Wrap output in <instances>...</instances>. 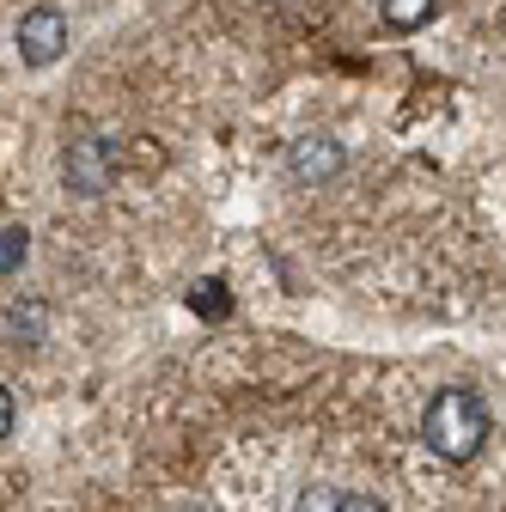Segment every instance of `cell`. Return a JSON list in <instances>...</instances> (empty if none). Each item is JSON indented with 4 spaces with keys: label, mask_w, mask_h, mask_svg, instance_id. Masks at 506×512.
<instances>
[{
    "label": "cell",
    "mask_w": 506,
    "mask_h": 512,
    "mask_svg": "<svg viewBox=\"0 0 506 512\" xmlns=\"http://www.w3.org/2000/svg\"><path fill=\"white\" fill-rule=\"evenodd\" d=\"M13 43H19V61H25V68H55V61L68 55V13H61V7H31V13L19 19Z\"/></svg>",
    "instance_id": "3957f363"
},
{
    "label": "cell",
    "mask_w": 506,
    "mask_h": 512,
    "mask_svg": "<svg viewBox=\"0 0 506 512\" xmlns=\"http://www.w3.org/2000/svg\"><path fill=\"white\" fill-rule=\"evenodd\" d=\"M13 421H19V409H13V391H7V384H0V445H7Z\"/></svg>",
    "instance_id": "9c48e42d"
},
{
    "label": "cell",
    "mask_w": 506,
    "mask_h": 512,
    "mask_svg": "<svg viewBox=\"0 0 506 512\" xmlns=\"http://www.w3.org/2000/svg\"><path fill=\"white\" fill-rule=\"evenodd\" d=\"M336 512H391L385 500H378V494H342V506Z\"/></svg>",
    "instance_id": "ba28073f"
},
{
    "label": "cell",
    "mask_w": 506,
    "mask_h": 512,
    "mask_svg": "<svg viewBox=\"0 0 506 512\" xmlns=\"http://www.w3.org/2000/svg\"><path fill=\"white\" fill-rule=\"evenodd\" d=\"M336 506H342V494H336L330 482H305V488H299V506H293V512H336Z\"/></svg>",
    "instance_id": "52a82bcc"
},
{
    "label": "cell",
    "mask_w": 506,
    "mask_h": 512,
    "mask_svg": "<svg viewBox=\"0 0 506 512\" xmlns=\"http://www.w3.org/2000/svg\"><path fill=\"white\" fill-rule=\"evenodd\" d=\"M25 256H31V232L25 226H7V232H0V275H19Z\"/></svg>",
    "instance_id": "8992f818"
},
{
    "label": "cell",
    "mask_w": 506,
    "mask_h": 512,
    "mask_svg": "<svg viewBox=\"0 0 506 512\" xmlns=\"http://www.w3.org/2000/svg\"><path fill=\"white\" fill-rule=\"evenodd\" d=\"M61 183H68V196L80 202H98L104 189L116 183V141L110 135H74L68 147H61Z\"/></svg>",
    "instance_id": "7a4b0ae2"
},
{
    "label": "cell",
    "mask_w": 506,
    "mask_h": 512,
    "mask_svg": "<svg viewBox=\"0 0 506 512\" xmlns=\"http://www.w3.org/2000/svg\"><path fill=\"white\" fill-rule=\"evenodd\" d=\"M348 171V147L336 141V135H299L293 147H287V177L299 183V189H324V183H336Z\"/></svg>",
    "instance_id": "277c9868"
},
{
    "label": "cell",
    "mask_w": 506,
    "mask_h": 512,
    "mask_svg": "<svg viewBox=\"0 0 506 512\" xmlns=\"http://www.w3.org/2000/svg\"><path fill=\"white\" fill-rule=\"evenodd\" d=\"M433 13H439V0H385L391 31H421V25H433Z\"/></svg>",
    "instance_id": "5b68a950"
},
{
    "label": "cell",
    "mask_w": 506,
    "mask_h": 512,
    "mask_svg": "<svg viewBox=\"0 0 506 512\" xmlns=\"http://www.w3.org/2000/svg\"><path fill=\"white\" fill-rule=\"evenodd\" d=\"M196 512H208V506H196Z\"/></svg>",
    "instance_id": "30bf717a"
},
{
    "label": "cell",
    "mask_w": 506,
    "mask_h": 512,
    "mask_svg": "<svg viewBox=\"0 0 506 512\" xmlns=\"http://www.w3.org/2000/svg\"><path fill=\"white\" fill-rule=\"evenodd\" d=\"M494 433V415L482 403V391H470V384H446V391H433L427 415H421V439L427 452L439 464H470L482 445Z\"/></svg>",
    "instance_id": "6da1fadb"
}]
</instances>
